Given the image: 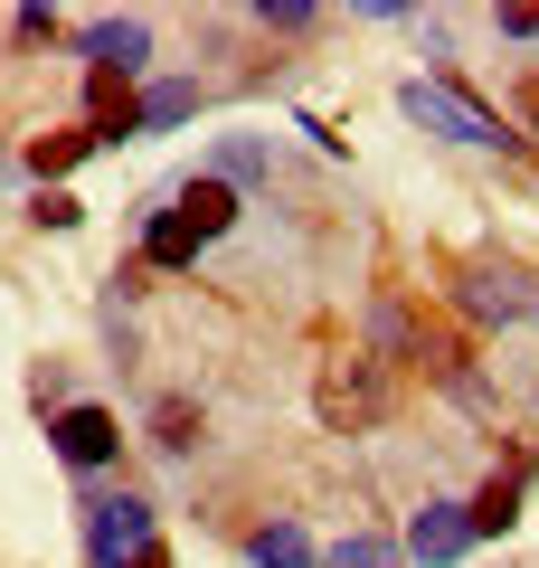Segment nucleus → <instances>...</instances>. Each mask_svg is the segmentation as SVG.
<instances>
[{
    "instance_id": "obj_9",
    "label": "nucleus",
    "mask_w": 539,
    "mask_h": 568,
    "mask_svg": "<svg viewBox=\"0 0 539 568\" xmlns=\"http://www.w3.org/2000/svg\"><path fill=\"white\" fill-rule=\"evenodd\" d=\"M142 48H152V39H142V20H104L95 39H85V58H95V77H133Z\"/></svg>"
},
{
    "instance_id": "obj_7",
    "label": "nucleus",
    "mask_w": 539,
    "mask_h": 568,
    "mask_svg": "<svg viewBox=\"0 0 539 568\" xmlns=\"http://www.w3.org/2000/svg\"><path fill=\"white\" fill-rule=\"evenodd\" d=\"M85 133H95V142H133V133H142L133 77H85Z\"/></svg>"
},
{
    "instance_id": "obj_4",
    "label": "nucleus",
    "mask_w": 539,
    "mask_h": 568,
    "mask_svg": "<svg viewBox=\"0 0 539 568\" xmlns=\"http://www.w3.org/2000/svg\"><path fill=\"white\" fill-rule=\"evenodd\" d=\"M464 304H474L482 323H530V313H539V284H520L511 265H474V275H464Z\"/></svg>"
},
{
    "instance_id": "obj_12",
    "label": "nucleus",
    "mask_w": 539,
    "mask_h": 568,
    "mask_svg": "<svg viewBox=\"0 0 539 568\" xmlns=\"http://www.w3.org/2000/svg\"><path fill=\"white\" fill-rule=\"evenodd\" d=\"M246 559H256V568H313V540H303L294 521H275V530H256V540H246Z\"/></svg>"
},
{
    "instance_id": "obj_5",
    "label": "nucleus",
    "mask_w": 539,
    "mask_h": 568,
    "mask_svg": "<svg viewBox=\"0 0 539 568\" xmlns=\"http://www.w3.org/2000/svg\"><path fill=\"white\" fill-rule=\"evenodd\" d=\"M48 436H58V455L77 474H95V465H114V446H123V426L104 417V407H67L58 426H48Z\"/></svg>"
},
{
    "instance_id": "obj_19",
    "label": "nucleus",
    "mask_w": 539,
    "mask_h": 568,
    "mask_svg": "<svg viewBox=\"0 0 539 568\" xmlns=\"http://www.w3.org/2000/svg\"><path fill=\"white\" fill-rule=\"evenodd\" d=\"M511 162H520V171H530V181H539V142H530V133L511 142Z\"/></svg>"
},
{
    "instance_id": "obj_13",
    "label": "nucleus",
    "mask_w": 539,
    "mask_h": 568,
    "mask_svg": "<svg viewBox=\"0 0 539 568\" xmlns=\"http://www.w3.org/2000/svg\"><path fill=\"white\" fill-rule=\"evenodd\" d=\"M152 446H171V455H190V446H200V407L180 398V388L152 407Z\"/></svg>"
},
{
    "instance_id": "obj_2",
    "label": "nucleus",
    "mask_w": 539,
    "mask_h": 568,
    "mask_svg": "<svg viewBox=\"0 0 539 568\" xmlns=\"http://www.w3.org/2000/svg\"><path fill=\"white\" fill-rule=\"evenodd\" d=\"M407 114H417V123H445V133H455V142H492V152H511V123H501L492 114V104H474V95H464V85H407Z\"/></svg>"
},
{
    "instance_id": "obj_3",
    "label": "nucleus",
    "mask_w": 539,
    "mask_h": 568,
    "mask_svg": "<svg viewBox=\"0 0 539 568\" xmlns=\"http://www.w3.org/2000/svg\"><path fill=\"white\" fill-rule=\"evenodd\" d=\"M85 540H95V568H133V549H152V503L142 493L85 503Z\"/></svg>"
},
{
    "instance_id": "obj_6",
    "label": "nucleus",
    "mask_w": 539,
    "mask_h": 568,
    "mask_svg": "<svg viewBox=\"0 0 539 568\" xmlns=\"http://www.w3.org/2000/svg\"><path fill=\"white\" fill-rule=\"evenodd\" d=\"M464 549H474V511H464V503H426L417 530H407V559L445 568V559H464Z\"/></svg>"
},
{
    "instance_id": "obj_1",
    "label": "nucleus",
    "mask_w": 539,
    "mask_h": 568,
    "mask_svg": "<svg viewBox=\"0 0 539 568\" xmlns=\"http://www.w3.org/2000/svg\"><path fill=\"white\" fill-rule=\"evenodd\" d=\"M313 407H322V426H340V436L379 426V417H388V379H379V361H322Z\"/></svg>"
},
{
    "instance_id": "obj_10",
    "label": "nucleus",
    "mask_w": 539,
    "mask_h": 568,
    "mask_svg": "<svg viewBox=\"0 0 539 568\" xmlns=\"http://www.w3.org/2000/svg\"><path fill=\"white\" fill-rule=\"evenodd\" d=\"M464 511H474V540H501V530L520 521V465H511V474H492V484H482Z\"/></svg>"
},
{
    "instance_id": "obj_15",
    "label": "nucleus",
    "mask_w": 539,
    "mask_h": 568,
    "mask_svg": "<svg viewBox=\"0 0 539 568\" xmlns=\"http://www.w3.org/2000/svg\"><path fill=\"white\" fill-rule=\"evenodd\" d=\"M85 152H95V133H48V142H29V171H39V181H58V171H77Z\"/></svg>"
},
{
    "instance_id": "obj_18",
    "label": "nucleus",
    "mask_w": 539,
    "mask_h": 568,
    "mask_svg": "<svg viewBox=\"0 0 539 568\" xmlns=\"http://www.w3.org/2000/svg\"><path fill=\"white\" fill-rule=\"evenodd\" d=\"M501 39H539V0H501Z\"/></svg>"
},
{
    "instance_id": "obj_8",
    "label": "nucleus",
    "mask_w": 539,
    "mask_h": 568,
    "mask_svg": "<svg viewBox=\"0 0 539 568\" xmlns=\"http://www.w3.org/2000/svg\"><path fill=\"white\" fill-rule=\"evenodd\" d=\"M200 246H209V237H200L190 219H180V209H161V219L142 227V265H152V275H161V265H190Z\"/></svg>"
},
{
    "instance_id": "obj_17",
    "label": "nucleus",
    "mask_w": 539,
    "mask_h": 568,
    "mask_svg": "<svg viewBox=\"0 0 539 568\" xmlns=\"http://www.w3.org/2000/svg\"><path fill=\"white\" fill-rule=\"evenodd\" d=\"M256 171H265V152H256V142H227V152H218V181H227V190H237V181H256Z\"/></svg>"
},
{
    "instance_id": "obj_16",
    "label": "nucleus",
    "mask_w": 539,
    "mask_h": 568,
    "mask_svg": "<svg viewBox=\"0 0 539 568\" xmlns=\"http://www.w3.org/2000/svg\"><path fill=\"white\" fill-rule=\"evenodd\" d=\"M322 568H398V540H379V530H350V540H340Z\"/></svg>"
},
{
    "instance_id": "obj_14",
    "label": "nucleus",
    "mask_w": 539,
    "mask_h": 568,
    "mask_svg": "<svg viewBox=\"0 0 539 568\" xmlns=\"http://www.w3.org/2000/svg\"><path fill=\"white\" fill-rule=\"evenodd\" d=\"M200 114V85L190 77H171V85H152V95H142V133H161V123H190Z\"/></svg>"
},
{
    "instance_id": "obj_11",
    "label": "nucleus",
    "mask_w": 539,
    "mask_h": 568,
    "mask_svg": "<svg viewBox=\"0 0 539 568\" xmlns=\"http://www.w3.org/2000/svg\"><path fill=\"white\" fill-rule=\"evenodd\" d=\"M180 219L200 227V237H218V227H227V219H237V190H227V181H218V171H200V181L180 190Z\"/></svg>"
},
{
    "instance_id": "obj_20",
    "label": "nucleus",
    "mask_w": 539,
    "mask_h": 568,
    "mask_svg": "<svg viewBox=\"0 0 539 568\" xmlns=\"http://www.w3.org/2000/svg\"><path fill=\"white\" fill-rule=\"evenodd\" d=\"M133 568H171V549H161V540H152V549H133Z\"/></svg>"
}]
</instances>
